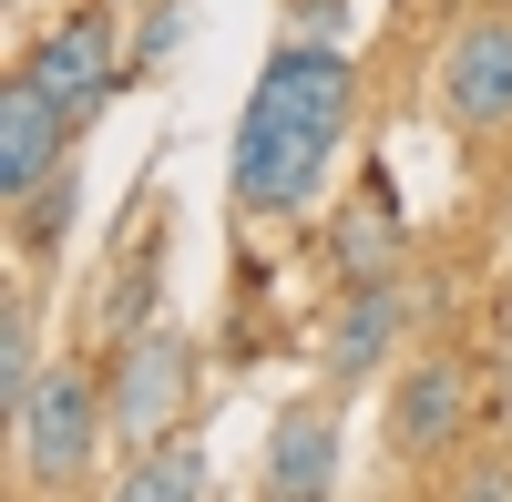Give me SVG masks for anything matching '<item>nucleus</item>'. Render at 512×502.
<instances>
[{"label":"nucleus","instance_id":"1","mask_svg":"<svg viewBox=\"0 0 512 502\" xmlns=\"http://www.w3.org/2000/svg\"><path fill=\"white\" fill-rule=\"evenodd\" d=\"M349 113H359V72L338 41H287L267 52L236 123V205L246 216H308L328 154L349 144Z\"/></svg>","mask_w":512,"mask_h":502},{"label":"nucleus","instance_id":"2","mask_svg":"<svg viewBox=\"0 0 512 502\" xmlns=\"http://www.w3.org/2000/svg\"><path fill=\"white\" fill-rule=\"evenodd\" d=\"M113 421V390L93 380V369H41V380H31V400L11 410V451H21V462H31V482L41 492H52V482H72L82 462H93V431Z\"/></svg>","mask_w":512,"mask_h":502},{"label":"nucleus","instance_id":"3","mask_svg":"<svg viewBox=\"0 0 512 502\" xmlns=\"http://www.w3.org/2000/svg\"><path fill=\"white\" fill-rule=\"evenodd\" d=\"M103 390H113V441L154 451V441H175L185 400H195V359H185L175 328H144V339H123V359H113Z\"/></svg>","mask_w":512,"mask_h":502},{"label":"nucleus","instance_id":"4","mask_svg":"<svg viewBox=\"0 0 512 502\" xmlns=\"http://www.w3.org/2000/svg\"><path fill=\"white\" fill-rule=\"evenodd\" d=\"M441 113L461 123V134H502V123H512V21L502 11L451 31V52H441Z\"/></svg>","mask_w":512,"mask_h":502},{"label":"nucleus","instance_id":"5","mask_svg":"<svg viewBox=\"0 0 512 502\" xmlns=\"http://www.w3.org/2000/svg\"><path fill=\"white\" fill-rule=\"evenodd\" d=\"M62 164H72V113L41 93L31 72H11V82H0V205L41 195Z\"/></svg>","mask_w":512,"mask_h":502},{"label":"nucleus","instance_id":"6","mask_svg":"<svg viewBox=\"0 0 512 502\" xmlns=\"http://www.w3.org/2000/svg\"><path fill=\"white\" fill-rule=\"evenodd\" d=\"M31 82H41V93H52L62 113H72V134H82V123H93L103 103H113V31L93 21V11H72L52 41H41V52L21 62Z\"/></svg>","mask_w":512,"mask_h":502},{"label":"nucleus","instance_id":"7","mask_svg":"<svg viewBox=\"0 0 512 502\" xmlns=\"http://www.w3.org/2000/svg\"><path fill=\"white\" fill-rule=\"evenodd\" d=\"M390 339H400V277H349V308H338V328H328V380L338 390L379 380Z\"/></svg>","mask_w":512,"mask_h":502},{"label":"nucleus","instance_id":"8","mask_svg":"<svg viewBox=\"0 0 512 502\" xmlns=\"http://www.w3.org/2000/svg\"><path fill=\"white\" fill-rule=\"evenodd\" d=\"M328 267L338 277H400V205H390V175H359V195L328 216Z\"/></svg>","mask_w":512,"mask_h":502},{"label":"nucleus","instance_id":"9","mask_svg":"<svg viewBox=\"0 0 512 502\" xmlns=\"http://www.w3.org/2000/svg\"><path fill=\"white\" fill-rule=\"evenodd\" d=\"M328 482H338V410L328 400H297L287 421L267 431V492L277 502H308Z\"/></svg>","mask_w":512,"mask_h":502},{"label":"nucleus","instance_id":"10","mask_svg":"<svg viewBox=\"0 0 512 502\" xmlns=\"http://www.w3.org/2000/svg\"><path fill=\"white\" fill-rule=\"evenodd\" d=\"M461 410H472V380H461L451 359H431V369H410V380H400L390 441H400V451H441V441L461 431Z\"/></svg>","mask_w":512,"mask_h":502},{"label":"nucleus","instance_id":"11","mask_svg":"<svg viewBox=\"0 0 512 502\" xmlns=\"http://www.w3.org/2000/svg\"><path fill=\"white\" fill-rule=\"evenodd\" d=\"M205 492V451L195 441H154L134 472H123V502H195Z\"/></svg>","mask_w":512,"mask_h":502},{"label":"nucleus","instance_id":"12","mask_svg":"<svg viewBox=\"0 0 512 502\" xmlns=\"http://www.w3.org/2000/svg\"><path fill=\"white\" fill-rule=\"evenodd\" d=\"M72 205H82V185H72V164H62V175L41 185V195H21V205H11V216H21V246H62Z\"/></svg>","mask_w":512,"mask_h":502},{"label":"nucleus","instance_id":"13","mask_svg":"<svg viewBox=\"0 0 512 502\" xmlns=\"http://www.w3.org/2000/svg\"><path fill=\"white\" fill-rule=\"evenodd\" d=\"M31 380H41V369H31V308L11 298V308H0V410H21Z\"/></svg>","mask_w":512,"mask_h":502},{"label":"nucleus","instance_id":"14","mask_svg":"<svg viewBox=\"0 0 512 502\" xmlns=\"http://www.w3.org/2000/svg\"><path fill=\"white\" fill-rule=\"evenodd\" d=\"M144 298H154V267L134 257V267H123V287H113V339H144Z\"/></svg>","mask_w":512,"mask_h":502},{"label":"nucleus","instance_id":"15","mask_svg":"<svg viewBox=\"0 0 512 502\" xmlns=\"http://www.w3.org/2000/svg\"><path fill=\"white\" fill-rule=\"evenodd\" d=\"M185 41V0H164V11H144V41H134V62H164Z\"/></svg>","mask_w":512,"mask_h":502}]
</instances>
